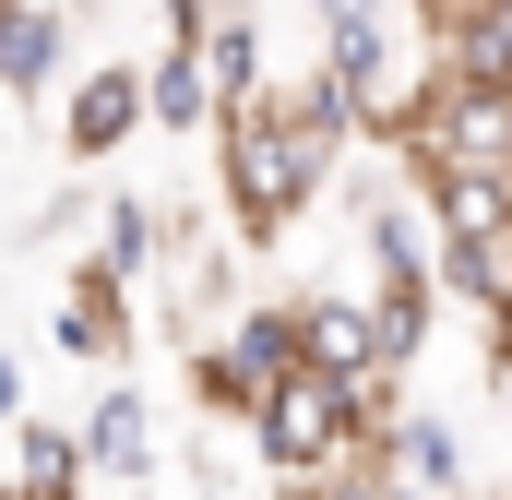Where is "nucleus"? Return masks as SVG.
Listing matches in <instances>:
<instances>
[{
    "mask_svg": "<svg viewBox=\"0 0 512 500\" xmlns=\"http://www.w3.org/2000/svg\"><path fill=\"white\" fill-rule=\"evenodd\" d=\"M310 12H322V24H346V12H382V0H310Z\"/></svg>",
    "mask_w": 512,
    "mask_h": 500,
    "instance_id": "6ab92c4d",
    "label": "nucleus"
},
{
    "mask_svg": "<svg viewBox=\"0 0 512 500\" xmlns=\"http://www.w3.org/2000/svg\"><path fill=\"white\" fill-rule=\"evenodd\" d=\"M12 489H96L84 429H60V417H12Z\"/></svg>",
    "mask_w": 512,
    "mask_h": 500,
    "instance_id": "f8f14e48",
    "label": "nucleus"
},
{
    "mask_svg": "<svg viewBox=\"0 0 512 500\" xmlns=\"http://www.w3.org/2000/svg\"><path fill=\"white\" fill-rule=\"evenodd\" d=\"M0 500H84V489H0Z\"/></svg>",
    "mask_w": 512,
    "mask_h": 500,
    "instance_id": "aec40b11",
    "label": "nucleus"
},
{
    "mask_svg": "<svg viewBox=\"0 0 512 500\" xmlns=\"http://www.w3.org/2000/svg\"><path fill=\"white\" fill-rule=\"evenodd\" d=\"M382 453H393V465H405V477H417L429 500L477 489V465H465V441H453V417H405V405H393V441H382Z\"/></svg>",
    "mask_w": 512,
    "mask_h": 500,
    "instance_id": "9d476101",
    "label": "nucleus"
},
{
    "mask_svg": "<svg viewBox=\"0 0 512 500\" xmlns=\"http://www.w3.org/2000/svg\"><path fill=\"white\" fill-rule=\"evenodd\" d=\"M60 346H72L84 370H131V274L108 250H84V262L60 274Z\"/></svg>",
    "mask_w": 512,
    "mask_h": 500,
    "instance_id": "39448f33",
    "label": "nucleus"
},
{
    "mask_svg": "<svg viewBox=\"0 0 512 500\" xmlns=\"http://www.w3.org/2000/svg\"><path fill=\"white\" fill-rule=\"evenodd\" d=\"M131 131H155V96H143L131 60H96L84 84H60V155H72V167H108Z\"/></svg>",
    "mask_w": 512,
    "mask_h": 500,
    "instance_id": "20e7f679",
    "label": "nucleus"
},
{
    "mask_svg": "<svg viewBox=\"0 0 512 500\" xmlns=\"http://www.w3.org/2000/svg\"><path fill=\"white\" fill-rule=\"evenodd\" d=\"M429 60H453V72H477V84H512V0H477Z\"/></svg>",
    "mask_w": 512,
    "mask_h": 500,
    "instance_id": "ddd939ff",
    "label": "nucleus"
},
{
    "mask_svg": "<svg viewBox=\"0 0 512 500\" xmlns=\"http://www.w3.org/2000/svg\"><path fill=\"white\" fill-rule=\"evenodd\" d=\"M334 167H346V155H334V143H310L274 96L215 120V203H227L239 250H274L310 203H322V179H334Z\"/></svg>",
    "mask_w": 512,
    "mask_h": 500,
    "instance_id": "f257e3e1",
    "label": "nucleus"
},
{
    "mask_svg": "<svg viewBox=\"0 0 512 500\" xmlns=\"http://www.w3.org/2000/svg\"><path fill=\"white\" fill-rule=\"evenodd\" d=\"M382 298V358H393V381L429 358V322H441V286H370Z\"/></svg>",
    "mask_w": 512,
    "mask_h": 500,
    "instance_id": "dca6fc26",
    "label": "nucleus"
},
{
    "mask_svg": "<svg viewBox=\"0 0 512 500\" xmlns=\"http://www.w3.org/2000/svg\"><path fill=\"white\" fill-rule=\"evenodd\" d=\"M382 441H393V393H358V381H334V370H286L251 405V453L274 465V489L334 477V465H358Z\"/></svg>",
    "mask_w": 512,
    "mask_h": 500,
    "instance_id": "f03ea898",
    "label": "nucleus"
},
{
    "mask_svg": "<svg viewBox=\"0 0 512 500\" xmlns=\"http://www.w3.org/2000/svg\"><path fill=\"white\" fill-rule=\"evenodd\" d=\"M203 60H215V96H227V108H262V96H274V60H262V12H239V0L215 12Z\"/></svg>",
    "mask_w": 512,
    "mask_h": 500,
    "instance_id": "9b49d317",
    "label": "nucleus"
},
{
    "mask_svg": "<svg viewBox=\"0 0 512 500\" xmlns=\"http://www.w3.org/2000/svg\"><path fill=\"white\" fill-rule=\"evenodd\" d=\"M96 250H108V262H120L131 286H155V274H167V250H179V215H155V203H96Z\"/></svg>",
    "mask_w": 512,
    "mask_h": 500,
    "instance_id": "1a4fd4ad",
    "label": "nucleus"
},
{
    "mask_svg": "<svg viewBox=\"0 0 512 500\" xmlns=\"http://www.w3.org/2000/svg\"><path fill=\"white\" fill-rule=\"evenodd\" d=\"M227 346H239V358H251L262 381L310 370V358H298V298H262V310H239V322H227Z\"/></svg>",
    "mask_w": 512,
    "mask_h": 500,
    "instance_id": "4468645a",
    "label": "nucleus"
},
{
    "mask_svg": "<svg viewBox=\"0 0 512 500\" xmlns=\"http://www.w3.org/2000/svg\"><path fill=\"white\" fill-rule=\"evenodd\" d=\"M84 429V465H96V489H131V477H155V405H143V381H96V405L72 417Z\"/></svg>",
    "mask_w": 512,
    "mask_h": 500,
    "instance_id": "423d86ee",
    "label": "nucleus"
},
{
    "mask_svg": "<svg viewBox=\"0 0 512 500\" xmlns=\"http://www.w3.org/2000/svg\"><path fill=\"white\" fill-rule=\"evenodd\" d=\"M84 500H96V489H84Z\"/></svg>",
    "mask_w": 512,
    "mask_h": 500,
    "instance_id": "4be33fe9",
    "label": "nucleus"
},
{
    "mask_svg": "<svg viewBox=\"0 0 512 500\" xmlns=\"http://www.w3.org/2000/svg\"><path fill=\"white\" fill-rule=\"evenodd\" d=\"M143 96H155V131H215L227 120V96H215V60H203V36H167L155 60H143Z\"/></svg>",
    "mask_w": 512,
    "mask_h": 500,
    "instance_id": "6e6552de",
    "label": "nucleus"
},
{
    "mask_svg": "<svg viewBox=\"0 0 512 500\" xmlns=\"http://www.w3.org/2000/svg\"><path fill=\"white\" fill-rule=\"evenodd\" d=\"M24 417V370H12V346H0V429Z\"/></svg>",
    "mask_w": 512,
    "mask_h": 500,
    "instance_id": "a211bd4d",
    "label": "nucleus"
},
{
    "mask_svg": "<svg viewBox=\"0 0 512 500\" xmlns=\"http://www.w3.org/2000/svg\"><path fill=\"white\" fill-rule=\"evenodd\" d=\"M262 393H274V381H262L251 358L227 346V334H215V346L191 358V405H215V417H239V429H251V405H262Z\"/></svg>",
    "mask_w": 512,
    "mask_h": 500,
    "instance_id": "2eb2a0df",
    "label": "nucleus"
},
{
    "mask_svg": "<svg viewBox=\"0 0 512 500\" xmlns=\"http://www.w3.org/2000/svg\"><path fill=\"white\" fill-rule=\"evenodd\" d=\"M298 358L358 393H393V358H382V298L358 286H298Z\"/></svg>",
    "mask_w": 512,
    "mask_h": 500,
    "instance_id": "7ed1b4c3",
    "label": "nucleus"
},
{
    "mask_svg": "<svg viewBox=\"0 0 512 500\" xmlns=\"http://www.w3.org/2000/svg\"><path fill=\"white\" fill-rule=\"evenodd\" d=\"M60 72H72V12L60 0H0V96L12 108L60 96Z\"/></svg>",
    "mask_w": 512,
    "mask_h": 500,
    "instance_id": "0eeeda50",
    "label": "nucleus"
},
{
    "mask_svg": "<svg viewBox=\"0 0 512 500\" xmlns=\"http://www.w3.org/2000/svg\"><path fill=\"white\" fill-rule=\"evenodd\" d=\"M215 12H227V0H155V24H167V36H215Z\"/></svg>",
    "mask_w": 512,
    "mask_h": 500,
    "instance_id": "f3484780",
    "label": "nucleus"
},
{
    "mask_svg": "<svg viewBox=\"0 0 512 500\" xmlns=\"http://www.w3.org/2000/svg\"><path fill=\"white\" fill-rule=\"evenodd\" d=\"M0 489H12V477H0Z\"/></svg>",
    "mask_w": 512,
    "mask_h": 500,
    "instance_id": "412c9836",
    "label": "nucleus"
}]
</instances>
